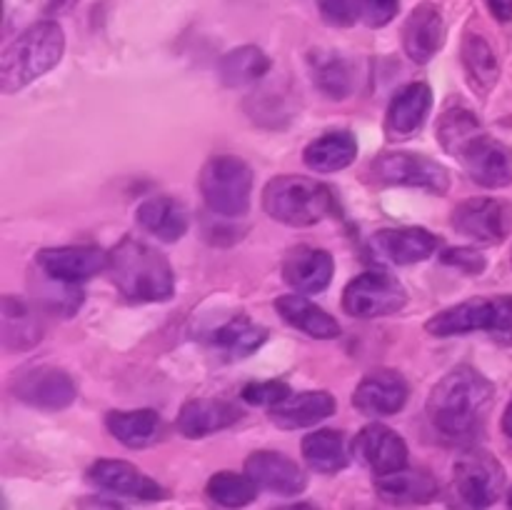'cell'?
I'll list each match as a JSON object with an SVG mask.
<instances>
[{"label":"cell","mask_w":512,"mask_h":510,"mask_svg":"<svg viewBox=\"0 0 512 510\" xmlns=\"http://www.w3.org/2000/svg\"><path fill=\"white\" fill-rule=\"evenodd\" d=\"M275 310L283 315L285 323H290L295 330L310 335V338L333 340L340 335L338 320L328 310L305 298V295H280L275 300Z\"/></svg>","instance_id":"484cf974"},{"label":"cell","mask_w":512,"mask_h":510,"mask_svg":"<svg viewBox=\"0 0 512 510\" xmlns=\"http://www.w3.org/2000/svg\"><path fill=\"white\" fill-rule=\"evenodd\" d=\"M268 340V328L263 325H255L253 320L248 318H235L230 320L228 325H223L220 330H215L210 343H213L215 350H220L223 355H228L230 360H240L253 355L260 345Z\"/></svg>","instance_id":"1f68e13d"},{"label":"cell","mask_w":512,"mask_h":510,"mask_svg":"<svg viewBox=\"0 0 512 510\" xmlns=\"http://www.w3.org/2000/svg\"><path fill=\"white\" fill-rule=\"evenodd\" d=\"M40 273L63 283H80L108 270L110 255L95 245H65V248H45L35 255Z\"/></svg>","instance_id":"4fadbf2b"},{"label":"cell","mask_w":512,"mask_h":510,"mask_svg":"<svg viewBox=\"0 0 512 510\" xmlns=\"http://www.w3.org/2000/svg\"><path fill=\"white\" fill-rule=\"evenodd\" d=\"M493 400L495 385L470 365H460L430 393V423L450 443H470L483 433Z\"/></svg>","instance_id":"6da1fadb"},{"label":"cell","mask_w":512,"mask_h":510,"mask_svg":"<svg viewBox=\"0 0 512 510\" xmlns=\"http://www.w3.org/2000/svg\"><path fill=\"white\" fill-rule=\"evenodd\" d=\"M505 485L503 465L485 450L460 455L453 470L455 498L468 510H485L500 498Z\"/></svg>","instance_id":"52a82bcc"},{"label":"cell","mask_w":512,"mask_h":510,"mask_svg":"<svg viewBox=\"0 0 512 510\" xmlns=\"http://www.w3.org/2000/svg\"><path fill=\"white\" fill-rule=\"evenodd\" d=\"M503 430H505V435L512 440V398H510L508 408H505V415H503Z\"/></svg>","instance_id":"7bdbcfd3"},{"label":"cell","mask_w":512,"mask_h":510,"mask_svg":"<svg viewBox=\"0 0 512 510\" xmlns=\"http://www.w3.org/2000/svg\"><path fill=\"white\" fill-rule=\"evenodd\" d=\"M200 193L205 205L220 218H243L253 198V170L235 155H215L200 170Z\"/></svg>","instance_id":"8992f818"},{"label":"cell","mask_w":512,"mask_h":510,"mask_svg":"<svg viewBox=\"0 0 512 510\" xmlns=\"http://www.w3.org/2000/svg\"><path fill=\"white\" fill-rule=\"evenodd\" d=\"M88 478L100 490L115 495H128L138 500L165 498V490L153 478L140 473L133 463H125V460H95L88 470Z\"/></svg>","instance_id":"e0dca14e"},{"label":"cell","mask_w":512,"mask_h":510,"mask_svg":"<svg viewBox=\"0 0 512 510\" xmlns=\"http://www.w3.org/2000/svg\"><path fill=\"white\" fill-rule=\"evenodd\" d=\"M65 50L63 28L53 20H40L20 33L5 48L0 60V90L15 93L60 63Z\"/></svg>","instance_id":"3957f363"},{"label":"cell","mask_w":512,"mask_h":510,"mask_svg":"<svg viewBox=\"0 0 512 510\" xmlns=\"http://www.w3.org/2000/svg\"><path fill=\"white\" fill-rule=\"evenodd\" d=\"M358 155V140L350 130H330L305 148L303 160L315 173H338L345 170Z\"/></svg>","instance_id":"83f0119b"},{"label":"cell","mask_w":512,"mask_h":510,"mask_svg":"<svg viewBox=\"0 0 512 510\" xmlns=\"http://www.w3.org/2000/svg\"><path fill=\"white\" fill-rule=\"evenodd\" d=\"M445 45L443 13L433 3H420L403 25V48L413 63H430Z\"/></svg>","instance_id":"ac0fdd59"},{"label":"cell","mask_w":512,"mask_h":510,"mask_svg":"<svg viewBox=\"0 0 512 510\" xmlns=\"http://www.w3.org/2000/svg\"><path fill=\"white\" fill-rule=\"evenodd\" d=\"M258 485L253 483L248 473H233V470H223V473H215L208 480V495L213 503L223 505V508L238 510L245 505L253 503L258 498Z\"/></svg>","instance_id":"e575fe53"},{"label":"cell","mask_w":512,"mask_h":510,"mask_svg":"<svg viewBox=\"0 0 512 510\" xmlns=\"http://www.w3.org/2000/svg\"><path fill=\"white\" fill-rule=\"evenodd\" d=\"M335 273L333 255L320 248H295L290 250L283 263V275L298 293L313 295L330 285Z\"/></svg>","instance_id":"7402d4cb"},{"label":"cell","mask_w":512,"mask_h":510,"mask_svg":"<svg viewBox=\"0 0 512 510\" xmlns=\"http://www.w3.org/2000/svg\"><path fill=\"white\" fill-rule=\"evenodd\" d=\"M438 490V480L425 470L403 468L375 480V493L390 505H425L438 498Z\"/></svg>","instance_id":"d4e9b609"},{"label":"cell","mask_w":512,"mask_h":510,"mask_svg":"<svg viewBox=\"0 0 512 510\" xmlns=\"http://www.w3.org/2000/svg\"><path fill=\"white\" fill-rule=\"evenodd\" d=\"M408 395L410 388L403 375L395 370H375L360 380L353 395V405L368 418H388L405 408Z\"/></svg>","instance_id":"9a60e30c"},{"label":"cell","mask_w":512,"mask_h":510,"mask_svg":"<svg viewBox=\"0 0 512 510\" xmlns=\"http://www.w3.org/2000/svg\"><path fill=\"white\" fill-rule=\"evenodd\" d=\"M455 158L468 170L470 180L483 185V188L498 190L508 188L512 183V150L500 140L490 138L485 130L475 133L455 153Z\"/></svg>","instance_id":"8fae6325"},{"label":"cell","mask_w":512,"mask_h":510,"mask_svg":"<svg viewBox=\"0 0 512 510\" xmlns=\"http://www.w3.org/2000/svg\"><path fill=\"white\" fill-rule=\"evenodd\" d=\"M288 395H290V385L285 383V380H255V383H248L243 388L245 403L268 405V408L280 405Z\"/></svg>","instance_id":"8d00e7d4"},{"label":"cell","mask_w":512,"mask_h":510,"mask_svg":"<svg viewBox=\"0 0 512 510\" xmlns=\"http://www.w3.org/2000/svg\"><path fill=\"white\" fill-rule=\"evenodd\" d=\"M358 10L368 28H383L398 15L400 0H358Z\"/></svg>","instance_id":"ab89813d"},{"label":"cell","mask_w":512,"mask_h":510,"mask_svg":"<svg viewBox=\"0 0 512 510\" xmlns=\"http://www.w3.org/2000/svg\"><path fill=\"white\" fill-rule=\"evenodd\" d=\"M430 108H433V90L425 83H410L400 90L388 108L385 133L390 140H405L418 133L425 125Z\"/></svg>","instance_id":"ffe728a7"},{"label":"cell","mask_w":512,"mask_h":510,"mask_svg":"<svg viewBox=\"0 0 512 510\" xmlns=\"http://www.w3.org/2000/svg\"><path fill=\"white\" fill-rule=\"evenodd\" d=\"M273 510H318V508L310 503H293V505H280V508H273Z\"/></svg>","instance_id":"ee69618b"},{"label":"cell","mask_w":512,"mask_h":510,"mask_svg":"<svg viewBox=\"0 0 512 510\" xmlns=\"http://www.w3.org/2000/svg\"><path fill=\"white\" fill-rule=\"evenodd\" d=\"M310 75H313L315 88L330 100H343L353 93V65L340 53L315 50L310 55Z\"/></svg>","instance_id":"f1b7e54d"},{"label":"cell","mask_w":512,"mask_h":510,"mask_svg":"<svg viewBox=\"0 0 512 510\" xmlns=\"http://www.w3.org/2000/svg\"><path fill=\"white\" fill-rule=\"evenodd\" d=\"M463 65L468 73L470 85L478 93H490L500 78V63L495 58L493 48L485 38L470 33L463 43Z\"/></svg>","instance_id":"836d02e7"},{"label":"cell","mask_w":512,"mask_h":510,"mask_svg":"<svg viewBox=\"0 0 512 510\" xmlns=\"http://www.w3.org/2000/svg\"><path fill=\"white\" fill-rule=\"evenodd\" d=\"M405 303H408V295L400 280L380 270H370L353 278L343 293L345 313L363 320L398 313L405 308Z\"/></svg>","instance_id":"ba28073f"},{"label":"cell","mask_w":512,"mask_h":510,"mask_svg":"<svg viewBox=\"0 0 512 510\" xmlns=\"http://www.w3.org/2000/svg\"><path fill=\"white\" fill-rule=\"evenodd\" d=\"M320 15L335 28H350L360 18L358 0H318Z\"/></svg>","instance_id":"f35d334b"},{"label":"cell","mask_w":512,"mask_h":510,"mask_svg":"<svg viewBox=\"0 0 512 510\" xmlns=\"http://www.w3.org/2000/svg\"><path fill=\"white\" fill-rule=\"evenodd\" d=\"M263 210L275 223L308 228L335 210L333 193L320 180L303 175H278L263 190Z\"/></svg>","instance_id":"277c9868"},{"label":"cell","mask_w":512,"mask_h":510,"mask_svg":"<svg viewBox=\"0 0 512 510\" xmlns=\"http://www.w3.org/2000/svg\"><path fill=\"white\" fill-rule=\"evenodd\" d=\"M0 328H3V345L8 350H28L40 343V325L28 305L15 295H5L0 308Z\"/></svg>","instance_id":"f546056e"},{"label":"cell","mask_w":512,"mask_h":510,"mask_svg":"<svg viewBox=\"0 0 512 510\" xmlns=\"http://www.w3.org/2000/svg\"><path fill=\"white\" fill-rule=\"evenodd\" d=\"M10 390L20 403L38 410H65L78 395L73 378L55 365L20 370L10 383Z\"/></svg>","instance_id":"30bf717a"},{"label":"cell","mask_w":512,"mask_h":510,"mask_svg":"<svg viewBox=\"0 0 512 510\" xmlns=\"http://www.w3.org/2000/svg\"><path fill=\"white\" fill-rule=\"evenodd\" d=\"M270 70V58L255 45H243V48H235L230 53L223 55L218 65V75L223 80V85L228 88H240V85H248L260 80L263 75H268Z\"/></svg>","instance_id":"d6a6232c"},{"label":"cell","mask_w":512,"mask_h":510,"mask_svg":"<svg viewBox=\"0 0 512 510\" xmlns=\"http://www.w3.org/2000/svg\"><path fill=\"white\" fill-rule=\"evenodd\" d=\"M490 13L500 20V23H508L512 20V0H488Z\"/></svg>","instance_id":"60d3db41"},{"label":"cell","mask_w":512,"mask_h":510,"mask_svg":"<svg viewBox=\"0 0 512 510\" xmlns=\"http://www.w3.org/2000/svg\"><path fill=\"white\" fill-rule=\"evenodd\" d=\"M483 125H480L478 115L470 108H453L440 118L438 123V140L445 148V153H450L455 158L460 148L473 138L475 133H480Z\"/></svg>","instance_id":"d590c367"},{"label":"cell","mask_w":512,"mask_h":510,"mask_svg":"<svg viewBox=\"0 0 512 510\" xmlns=\"http://www.w3.org/2000/svg\"><path fill=\"white\" fill-rule=\"evenodd\" d=\"M135 220L145 233L155 235L163 243H175L188 233V210L170 195H155L143 200L135 210Z\"/></svg>","instance_id":"cb8c5ba5"},{"label":"cell","mask_w":512,"mask_h":510,"mask_svg":"<svg viewBox=\"0 0 512 510\" xmlns=\"http://www.w3.org/2000/svg\"><path fill=\"white\" fill-rule=\"evenodd\" d=\"M80 510H125L123 505L113 503V500H105V498H88L80 503Z\"/></svg>","instance_id":"b9f144b4"},{"label":"cell","mask_w":512,"mask_h":510,"mask_svg":"<svg viewBox=\"0 0 512 510\" xmlns=\"http://www.w3.org/2000/svg\"><path fill=\"white\" fill-rule=\"evenodd\" d=\"M353 455L375 475H390L408 468V445L383 423L365 425L353 440Z\"/></svg>","instance_id":"5bb4252c"},{"label":"cell","mask_w":512,"mask_h":510,"mask_svg":"<svg viewBox=\"0 0 512 510\" xmlns=\"http://www.w3.org/2000/svg\"><path fill=\"white\" fill-rule=\"evenodd\" d=\"M245 473L260 490L275 495H298L308 485V475L295 460L275 450H255L245 460Z\"/></svg>","instance_id":"2e32d148"},{"label":"cell","mask_w":512,"mask_h":510,"mask_svg":"<svg viewBox=\"0 0 512 510\" xmlns=\"http://www.w3.org/2000/svg\"><path fill=\"white\" fill-rule=\"evenodd\" d=\"M373 175L380 183L408 185L443 195L450 188V175L445 165L428 155L418 153H383L373 160Z\"/></svg>","instance_id":"9c48e42d"},{"label":"cell","mask_w":512,"mask_h":510,"mask_svg":"<svg viewBox=\"0 0 512 510\" xmlns=\"http://www.w3.org/2000/svg\"><path fill=\"white\" fill-rule=\"evenodd\" d=\"M108 273L130 303H163L175 293V275L168 258L135 238H123L110 250Z\"/></svg>","instance_id":"7a4b0ae2"},{"label":"cell","mask_w":512,"mask_h":510,"mask_svg":"<svg viewBox=\"0 0 512 510\" xmlns=\"http://www.w3.org/2000/svg\"><path fill=\"white\" fill-rule=\"evenodd\" d=\"M105 428L128 448H148L163 438V420L155 410H113L105 415Z\"/></svg>","instance_id":"4316f807"},{"label":"cell","mask_w":512,"mask_h":510,"mask_svg":"<svg viewBox=\"0 0 512 510\" xmlns=\"http://www.w3.org/2000/svg\"><path fill=\"white\" fill-rule=\"evenodd\" d=\"M440 248V238L425 228H388L373 235V250L393 265L423 263Z\"/></svg>","instance_id":"d6986e66"},{"label":"cell","mask_w":512,"mask_h":510,"mask_svg":"<svg viewBox=\"0 0 512 510\" xmlns=\"http://www.w3.org/2000/svg\"><path fill=\"white\" fill-rule=\"evenodd\" d=\"M335 413V398L328 390L290 393L280 405L270 408V420L283 430H300L320 423Z\"/></svg>","instance_id":"603a6c76"},{"label":"cell","mask_w":512,"mask_h":510,"mask_svg":"<svg viewBox=\"0 0 512 510\" xmlns=\"http://www.w3.org/2000/svg\"><path fill=\"white\" fill-rule=\"evenodd\" d=\"M453 228L485 245L503 243L512 230V205L495 198L463 200L453 210Z\"/></svg>","instance_id":"7c38bea8"},{"label":"cell","mask_w":512,"mask_h":510,"mask_svg":"<svg viewBox=\"0 0 512 510\" xmlns=\"http://www.w3.org/2000/svg\"><path fill=\"white\" fill-rule=\"evenodd\" d=\"M425 330L435 338L453 335L490 333L500 343L512 345V295H493V298H473L453 305L443 313L433 315Z\"/></svg>","instance_id":"5b68a950"},{"label":"cell","mask_w":512,"mask_h":510,"mask_svg":"<svg viewBox=\"0 0 512 510\" xmlns=\"http://www.w3.org/2000/svg\"><path fill=\"white\" fill-rule=\"evenodd\" d=\"M243 418L238 405L218 398H195L180 408L178 430L190 440L205 438L210 433L230 428Z\"/></svg>","instance_id":"44dd1931"},{"label":"cell","mask_w":512,"mask_h":510,"mask_svg":"<svg viewBox=\"0 0 512 510\" xmlns=\"http://www.w3.org/2000/svg\"><path fill=\"white\" fill-rule=\"evenodd\" d=\"M440 260L450 268H458L460 273H468V275H480L485 268H488V260L480 250L475 248H445L440 253Z\"/></svg>","instance_id":"74e56055"},{"label":"cell","mask_w":512,"mask_h":510,"mask_svg":"<svg viewBox=\"0 0 512 510\" xmlns=\"http://www.w3.org/2000/svg\"><path fill=\"white\" fill-rule=\"evenodd\" d=\"M303 458L313 470L325 475L340 473L348 468V448H345V438L338 430H315V433L303 438Z\"/></svg>","instance_id":"4dcf8cb0"},{"label":"cell","mask_w":512,"mask_h":510,"mask_svg":"<svg viewBox=\"0 0 512 510\" xmlns=\"http://www.w3.org/2000/svg\"><path fill=\"white\" fill-rule=\"evenodd\" d=\"M508 503H510V510H512V488H510V493H508Z\"/></svg>","instance_id":"f6af8a7d"}]
</instances>
